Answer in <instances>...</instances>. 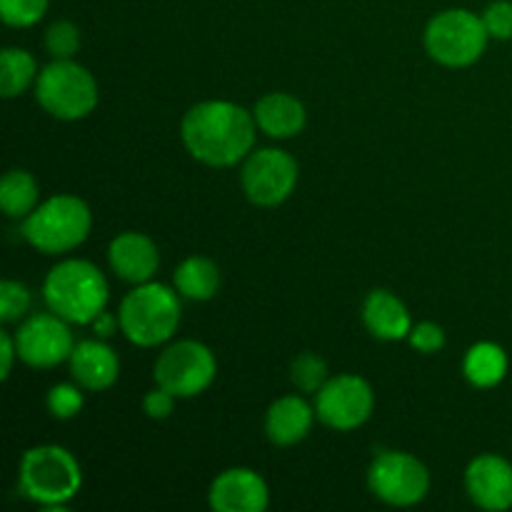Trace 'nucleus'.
Returning a JSON list of instances; mask_svg holds the SVG:
<instances>
[{
	"label": "nucleus",
	"mask_w": 512,
	"mask_h": 512,
	"mask_svg": "<svg viewBox=\"0 0 512 512\" xmlns=\"http://www.w3.org/2000/svg\"><path fill=\"white\" fill-rule=\"evenodd\" d=\"M45 48L55 60L73 58L80 50V30L78 25L70 20H55L48 30H45Z\"/></svg>",
	"instance_id": "obj_27"
},
{
	"label": "nucleus",
	"mask_w": 512,
	"mask_h": 512,
	"mask_svg": "<svg viewBox=\"0 0 512 512\" xmlns=\"http://www.w3.org/2000/svg\"><path fill=\"white\" fill-rule=\"evenodd\" d=\"M508 355L498 343H475L463 358V375L473 388L490 390L508 375Z\"/></svg>",
	"instance_id": "obj_20"
},
{
	"label": "nucleus",
	"mask_w": 512,
	"mask_h": 512,
	"mask_svg": "<svg viewBox=\"0 0 512 512\" xmlns=\"http://www.w3.org/2000/svg\"><path fill=\"white\" fill-rule=\"evenodd\" d=\"M215 373L218 363L208 345L198 340H180L158 355L153 378L175 398H195L213 385Z\"/></svg>",
	"instance_id": "obj_8"
},
{
	"label": "nucleus",
	"mask_w": 512,
	"mask_h": 512,
	"mask_svg": "<svg viewBox=\"0 0 512 512\" xmlns=\"http://www.w3.org/2000/svg\"><path fill=\"white\" fill-rule=\"evenodd\" d=\"M423 40L435 63L445 68H468L485 53L490 35L483 15L465 8H450L430 18Z\"/></svg>",
	"instance_id": "obj_7"
},
{
	"label": "nucleus",
	"mask_w": 512,
	"mask_h": 512,
	"mask_svg": "<svg viewBox=\"0 0 512 512\" xmlns=\"http://www.w3.org/2000/svg\"><path fill=\"white\" fill-rule=\"evenodd\" d=\"M315 408H310L300 395L278 398L265 413V433L278 448H290L308 438L315 423Z\"/></svg>",
	"instance_id": "obj_17"
},
{
	"label": "nucleus",
	"mask_w": 512,
	"mask_h": 512,
	"mask_svg": "<svg viewBox=\"0 0 512 512\" xmlns=\"http://www.w3.org/2000/svg\"><path fill=\"white\" fill-rule=\"evenodd\" d=\"M290 380L300 393H318L328 383V363L315 353H300L290 365Z\"/></svg>",
	"instance_id": "obj_24"
},
{
	"label": "nucleus",
	"mask_w": 512,
	"mask_h": 512,
	"mask_svg": "<svg viewBox=\"0 0 512 512\" xmlns=\"http://www.w3.org/2000/svg\"><path fill=\"white\" fill-rule=\"evenodd\" d=\"M483 23L495 40H512V0H495L483 10Z\"/></svg>",
	"instance_id": "obj_29"
},
{
	"label": "nucleus",
	"mask_w": 512,
	"mask_h": 512,
	"mask_svg": "<svg viewBox=\"0 0 512 512\" xmlns=\"http://www.w3.org/2000/svg\"><path fill=\"white\" fill-rule=\"evenodd\" d=\"M18 488L43 508H63L83 488V470L70 450L60 445H35L20 458Z\"/></svg>",
	"instance_id": "obj_3"
},
{
	"label": "nucleus",
	"mask_w": 512,
	"mask_h": 512,
	"mask_svg": "<svg viewBox=\"0 0 512 512\" xmlns=\"http://www.w3.org/2000/svg\"><path fill=\"white\" fill-rule=\"evenodd\" d=\"M408 340L415 350H420V353H425V355H433V353H438V350L445 348V330L440 328L438 323H430V320H425V323L413 325Z\"/></svg>",
	"instance_id": "obj_30"
},
{
	"label": "nucleus",
	"mask_w": 512,
	"mask_h": 512,
	"mask_svg": "<svg viewBox=\"0 0 512 512\" xmlns=\"http://www.w3.org/2000/svg\"><path fill=\"white\" fill-rule=\"evenodd\" d=\"M68 363L75 383L95 393L113 388L120 375L118 355L108 343H103V338L75 343Z\"/></svg>",
	"instance_id": "obj_16"
},
{
	"label": "nucleus",
	"mask_w": 512,
	"mask_h": 512,
	"mask_svg": "<svg viewBox=\"0 0 512 512\" xmlns=\"http://www.w3.org/2000/svg\"><path fill=\"white\" fill-rule=\"evenodd\" d=\"M243 190L258 208H278L298 185V160L280 148L255 150L245 158Z\"/></svg>",
	"instance_id": "obj_10"
},
{
	"label": "nucleus",
	"mask_w": 512,
	"mask_h": 512,
	"mask_svg": "<svg viewBox=\"0 0 512 512\" xmlns=\"http://www.w3.org/2000/svg\"><path fill=\"white\" fill-rule=\"evenodd\" d=\"M363 323L370 330V335L385 343L405 340L413 330L408 308L398 295L390 290H373L363 303Z\"/></svg>",
	"instance_id": "obj_18"
},
{
	"label": "nucleus",
	"mask_w": 512,
	"mask_h": 512,
	"mask_svg": "<svg viewBox=\"0 0 512 512\" xmlns=\"http://www.w3.org/2000/svg\"><path fill=\"white\" fill-rule=\"evenodd\" d=\"M173 283L180 298L205 303V300L215 298V293L220 290V268L210 258L190 255L175 268Z\"/></svg>",
	"instance_id": "obj_21"
},
{
	"label": "nucleus",
	"mask_w": 512,
	"mask_h": 512,
	"mask_svg": "<svg viewBox=\"0 0 512 512\" xmlns=\"http://www.w3.org/2000/svg\"><path fill=\"white\" fill-rule=\"evenodd\" d=\"M93 228V213L88 203L78 195L60 193L43 200L28 218L23 220L25 243L45 255L70 253L88 240Z\"/></svg>",
	"instance_id": "obj_5"
},
{
	"label": "nucleus",
	"mask_w": 512,
	"mask_h": 512,
	"mask_svg": "<svg viewBox=\"0 0 512 512\" xmlns=\"http://www.w3.org/2000/svg\"><path fill=\"white\" fill-rule=\"evenodd\" d=\"M373 408L375 393L360 375H335L315 393V413L320 423L338 433H350L368 423Z\"/></svg>",
	"instance_id": "obj_11"
},
{
	"label": "nucleus",
	"mask_w": 512,
	"mask_h": 512,
	"mask_svg": "<svg viewBox=\"0 0 512 512\" xmlns=\"http://www.w3.org/2000/svg\"><path fill=\"white\" fill-rule=\"evenodd\" d=\"M373 495L393 508H413L430 493V473L425 463L403 450H383L368 470Z\"/></svg>",
	"instance_id": "obj_9"
},
{
	"label": "nucleus",
	"mask_w": 512,
	"mask_h": 512,
	"mask_svg": "<svg viewBox=\"0 0 512 512\" xmlns=\"http://www.w3.org/2000/svg\"><path fill=\"white\" fill-rule=\"evenodd\" d=\"M120 330L140 348L163 345L178 333L180 293L163 283H140L123 298L118 310Z\"/></svg>",
	"instance_id": "obj_4"
},
{
	"label": "nucleus",
	"mask_w": 512,
	"mask_h": 512,
	"mask_svg": "<svg viewBox=\"0 0 512 512\" xmlns=\"http://www.w3.org/2000/svg\"><path fill=\"white\" fill-rule=\"evenodd\" d=\"M18 358V345H15V335L8 330L0 333V380H8L13 373V363Z\"/></svg>",
	"instance_id": "obj_32"
},
{
	"label": "nucleus",
	"mask_w": 512,
	"mask_h": 512,
	"mask_svg": "<svg viewBox=\"0 0 512 512\" xmlns=\"http://www.w3.org/2000/svg\"><path fill=\"white\" fill-rule=\"evenodd\" d=\"M118 328H120L118 315L105 313V310L98 315V318L93 320V330H95V335H98V338H110V335H113Z\"/></svg>",
	"instance_id": "obj_33"
},
{
	"label": "nucleus",
	"mask_w": 512,
	"mask_h": 512,
	"mask_svg": "<svg viewBox=\"0 0 512 512\" xmlns=\"http://www.w3.org/2000/svg\"><path fill=\"white\" fill-rule=\"evenodd\" d=\"M30 303V290L25 288L18 280H3L0 283V320L5 325L8 323H20V320L28 315Z\"/></svg>",
	"instance_id": "obj_26"
},
{
	"label": "nucleus",
	"mask_w": 512,
	"mask_h": 512,
	"mask_svg": "<svg viewBox=\"0 0 512 512\" xmlns=\"http://www.w3.org/2000/svg\"><path fill=\"white\" fill-rule=\"evenodd\" d=\"M208 503L215 512H265L270 505L268 483L250 468L223 470L208 490Z\"/></svg>",
	"instance_id": "obj_13"
},
{
	"label": "nucleus",
	"mask_w": 512,
	"mask_h": 512,
	"mask_svg": "<svg viewBox=\"0 0 512 512\" xmlns=\"http://www.w3.org/2000/svg\"><path fill=\"white\" fill-rule=\"evenodd\" d=\"M18 358L30 368H55V365L70 360L75 348L70 323L55 313H35L20 320L15 333Z\"/></svg>",
	"instance_id": "obj_12"
},
{
	"label": "nucleus",
	"mask_w": 512,
	"mask_h": 512,
	"mask_svg": "<svg viewBox=\"0 0 512 512\" xmlns=\"http://www.w3.org/2000/svg\"><path fill=\"white\" fill-rule=\"evenodd\" d=\"M255 123L258 130L275 140H288L303 133L308 123V110L300 103V98L290 93H268L255 103Z\"/></svg>",
	"instance_id": "obj_19"
},
{
	"label": "nucleus",
	"mask_w": 512,
	"mask_h": 512,
	"mask_svg": "<svg viewBox=\"0 0 512 512\" xmlns=\"http://www.w3.org/2000/svg\"><path fill=\"white\" fill-rule=\"evenodd\" d=\"M50 0H0V15L10 28H33L48 13Z\"/></svg>",
	"instance_id": "obj_25"
},
{
	"label": "nucleus",
	"mask_w": 512,
	"mask_h": 512,
	"mask_svg": "<svg viewBox=\"0 0 512 512\" xmlns=\"http://www.w3.org/2000/svg\"><path fill=\"white\" fill-rule=\"evenodd\" d=\"M465 490L478 508L503 512L512 508V465L500 455H478L465 470Z\"/></svg>",
	"instance_id": "obj_14"
},
{
	"label": "nucleus",
	"mask_w": 512,
	"mask_h": 512,
	"mask_svg": "<svg viewBox=\"0 0 512 512\" xmlns=\"http://www.w3.org/2000/svg\"><path fill=\"white\" fill-rule=\"evenodd\" d=\"M255 133V115L230 100L195 103L180 123V138L188 153L210 168H230L248 158Z\"/></svg>",
	"instance_id": "obj_1"
},
{
	"label": "nucleus",
	"mask_w": 512,
	"mask_h": 512,
	"mask_svg": "<svg viewBox=\"0 0 512 512\" xmlns=\"http://www.w3.org/2000/svg\"><path fill=\"white\" fill-rule=\"evenodd\" d=\"M175 400H178V398H175L170 390L160 388V385H158V388L150 390V393L143 398L145 415H148V418H153V420L170 418V415H173V410H175Z\"/></svg>",
	"instance_id": "obj_31"
},
{
	"label": "nucleus",
	"mask_w": 512,
	"mask_h": 512,
	"mask_svg": "<svg viewBox=\"0 0 512 512\" xmlns=\"http://www.w3.org/2000/svg\"><path fill=\"white\" fill-rule=\"evenodd\" d=\"M48 410L50 415H53L55 420H73L75 415L83 410V393H80V388H75V385L70 383H60V385H53L48 393Z\"/></svg>",
	"instance_id": "obj_28"
},
{
	"label": "nucleus",
	"mask_w": 512,
	"mask_h": 512,
	"mask_svg": "<svg viewBox=\"0 0 512 512\" xmlns=\"http://www.w3.org/2000/svg\"><path fill=\"white\" fill-rule=\"evenodd\" d=\"M35 80H38V65L28 50L5 48L0 53V93L3 98H18Z\"/></svg>",
	"instance_id": "obj_23"
},
{
	"label": "nucleus",
	"mask_w": 512,
	"mask_h": 512,
	"mask_svg": "<svg viewBox=\"0 0 512 512\" xmlns=\"http://www.w3.org/2000/svg\"><path fill=\"white\" fill-rule=\"evenodd\" d=\"M108 298V280L90 260H60L43 280L45 308L70 325H93L108 305Z\"/></svg>",
	"instance_id": "obj_2"
},
{
	"label": "nucleus",
	"mask_w": 512,
	"mask_h": 512,
	"mask_svg": "<svg viewBox=\"0 0 512 512\" xmlns=\"http://www.w3.org/2000/svg\"><path fill=\"white\" fill-rule=\"evenodd\" d=\"M35 100L48 115L58 120H83L98 105V83L85 65L53 60L35 80Z\"/></svg>",
	"instance_id": "obj_6"
},
{
	"label": "nucleus",
	"mask_w": 512,
	"mask_h": 512,
	"mask_svg": "<svg viewBox=\"0 0 512 512\" xmlns=\"http://www.w3.org/2000/svg\"><path fill=\"white\" fill-rule=\"evenodd\" d=\"M108 263L113 273L125 283H148L160 268L158 245L148 235L128 230V233H120L113 238L108 248Z\"/></svg>",
	"instance_id": "obj_15"
},
{
	"label": "nucleus",
	"mask_w": 512,
	"mask_h": 512,
	"mask_svg": "<svg viewBox=\"0 0 512 512\" xmlns=\"http://www.w3.org/2000/svg\"><path fill=\"white\" fill-rule=\"evenodd\" d=\"M40 188L38 180L28 170H8L0 183V208L8 218L25 220L38 208Z\"/></svg>",
	"instance_id": "obj_22"
}]
</instances>
